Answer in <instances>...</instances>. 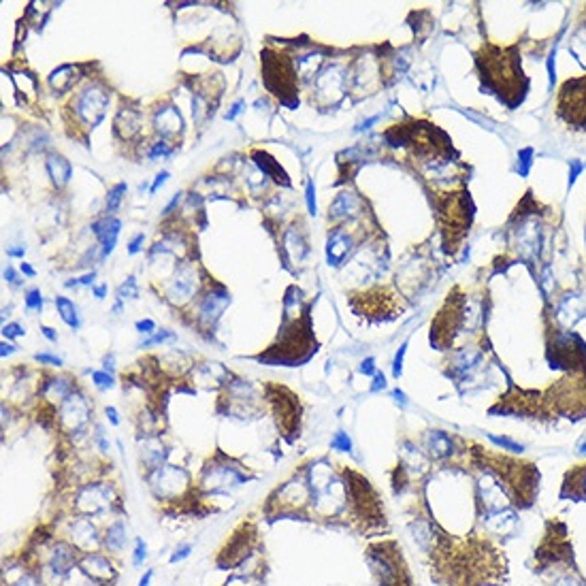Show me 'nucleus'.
I'll return each instance as SVG.
<instances>
[{"label": "nucleus", "mask_w": 586, "mask_h": 586, "mask_svg": "<svg viewBox=\"0 0 586 586\" xmlns=\"http://www.w3.org/2000/svg\"><path fill=\"white\" fill-rule=\"evenodd\" d=\"M107 102H109V96L102 88H88L79 96L77 107H75L79 120H81L83 124H88L90 128H96L104 117Z\"/></svg>", "instance_id": "obj_1"}, {"label": "nucleus", "mask_w": 586, "mask_h": 586, "mask_svg": "<svg viewBox=\"0 0 586 586\" xmlns=\"http://www.w3.org/2000/svg\"><path fill=\"white\" fill-rule=\"evenodd\" d=\"M88 416H90V405L81 394L73 392L62 403V407H60V422H62V427H66L71 433H79L83 424L88 422Z\"/></svg>", "instance_id": "obj_2"}, {"label": "nucleus", "mask_w": 586, "mask_h": 586, "mask_svg": "<svg viewBox=\"0 0 586 586\" xmlns=\"http://www.w3.org/2000/svg\"><path fill=\"white\" fill-rule=\"evenodd\" d=\"M79 569L96 584H104L111 578H115L113 565L109 563V559L104 554H98V552H85L81 561H79Z\"/></svg>", "instance_id": "obj_3"}, {"label": "nucleus", "mask_w": 586, "mask_h": 586, "mask_svg": "<svg viewBox=\"0 0 586 586\" xmlns=\"http://www.w3.org/2000/svg\"><path fill=\"white\" fill-rule=\"evenodd\" d=\"M109 488L107 486H98V484H92V486H85V488L79 492L77 497V510L83 511V514H101L109 508Z\"/></svg>", "instance_id": "obj_4"}, {"label": "nucleus", "mask_w": 586, "mask_h": 586, "mask_svg": "<svg viewBox=\"0 0 586 586\" xmlns=\"http://www.w3.org/2000/svg\"><path fill=\"white\" fill-rule=\"evenodd\" d=\"M228 305H230V294H228L224 288L211 290V292H207L205 297H203V301H201L199 318H201L205 324L211 326L215 320L222 316V311H224Z\"/></svg>", "instance_id": "obj_5"}, {"label": "nucleus", "mask_w": 586, "mask_h": 586, "mask_svg": "<svg viewBox=\"0 0 586 586\" xmlns=\"http://www.w3.org/2000/svg\"><path fill=\"white\" fill-rule=\"evenodd\" d=\"M122 230V222L113 218V215H107L104 220H98L92 224V232L98 237V241L102 245V256H109L111 252L115 250L117 243V234Z\"/></svg>", "instance_id": "obj_6"}, {"label": "nucleus", "mask_w": 586, "mask_h": 586, "mask_svg": "<svg viewBox=\"0 0 586 586\" xmlns=\"http://www.w3.org/2000/svg\"><path fill=\"white\" fill-rule=\"evenodd\" d=\"M196 292V273L192 267H181L175 273V280L171 283L169 299L175 303H183Z\"/></svg>", "instance_id": "obj_7"}, {"label": "nucleus", "mask_w": 586, "mask_h": 586, "mask_svg": "<svg viewBox=\"0 0 586 586\" xmlns=\"http://www.w3.org/2000/svg\"><path fill=\"white\" fill-rule=\"evenodd\" d=\"M243 482V476L237 473L234 467H215V469H207L205 478H203V484L209 486L211 490H224L226 486H239Z\"/></svg>", "instance_id": "obj_8"}, {"label": "nucleus", "mask_w": 586, "mask_h": 586, "mask_svg": "<svg viewBox=\"0 0 586 586\" xmlns=\"http://www.w3.org/2000/svg\"><path fill=\"white\" fill-rule=\"evenodd\" d=\"M77 563V554L75 548H71L69 544H58L51 550V557H49V569H51L58 578L66 576L73 567Z\"/></svg>", "instance_id": "obj_9"}, {"label": "nucleus", "mask_w": 586, "mask_h": 586, "mask_svg": "<svg viewBox=\"0 0 586 586\" xmlns=\"http://www.w3.org/2000/svg\"><path fill=\"white\" fill-rule=\"evenodd\" d=\"M350 245H352V241L348 234H345L341 228H335V230L329 234V241H326V260H329V264H335V267L341 264V260L350 252Z\"/></svg>", "instance_id": "obj_10"}, {"label": "nucleus", "mask_w": 586, "mask_h": 586, "mask_svg": "<svg viewBox=\"0 0 586 586\" xmlns=\"http://www.w3.org/2000/svg\"><path fill=\"white\" fill-rule=\"evenodd\" d=\"M45 169H47V173H49V177H51V181H53L55 188H64L66 183L71 181L73 166H71V162L64 156H58V153L47 156Z\"/></svg>", "instance_id": "obj_11"}, {"label": "nucleus", "mask_w": 586, "mask_h": 586, "mask_svg": "<svg viewBox=\"0 0 586 586\" xmlns=\"http://www.w3.org/2000/svg\"><path fill=\"white\" fill-rule=\"evenodd\" d=\"M283 250H286L290 260H294V262H301L307 256L309 248H307V241H305L303 232H301L297 226H292L286 232V237H283Z\"/></svg>", "instance_id": "obj_12"}, {"label": "nucleus", "mask_w": 586, "mask_h": 586, "mask_svg": "<svg viewBox=\"0 0 586 586\" xmlns=\"http://www.w3.org/2000/svg\"><path fill=\"white\" fill-rule=\"evenodd\" d=\"M183 122H181V115L177 109L173 107H162L158 109L156 113V128L160 134H164V137H171V134H177L181 130Z\"/></svg>", "instance_id": "obj_13"}, {"label": "nucleus", "mask_w": 586, "mask_h": 586, "mask_svg": "<svg viewBox=\"0 0 586 586\" xmlns=\"http://www.w3.org/2000/svg\"><path fill=\"white\" fill-rule=\"evenodd\" d=\"M104 548H107L109 552H122L128 541V535H126V524L124 520H115L113 524H109L107 531H104Z\"/></svg>", "instance_id": "obj_14"}, {"label": "nucleus", "mask_w": 586, "mask_h": 586, "mask_svg": "<svg viewBox=\"0 0 586 586\" xmlns=\"http://www.w3.org/2000/svg\"><path fill=\"white\" fill-rule=\"evenodd\" d=\"M55 307H58L60 318H62L73 331H77L79 326H81V320H79L77 307H75V303H73L71 299H66V297H55Z\"/></svg>", "instance_id": "obj_15"}, {"label": "nucleus", "mask_w": 586, "mask_h": 586, "mask_svg": "<svg viewBox=\"0 0 586 586\" xmlns=\"http://www.w3.org/2000/svg\"><path fill=\"white\" fill-rule=\"evenodd\" d=\"M254 158H256V164L260 166V171L264 173V175L273 177V179H277V181L288 183V179H286V173H283V171L280 169V166L275 164V160H273V158H269L267 153H260V152H256V153H254Z\"/></svg>", "instance_id": "obj_16"}, {"label": "nucleus", "mask_w": 586, "mask_h": 586, "mask_svg": "<svg viewBox=\"0 0 586 586\" xmlns=\"http://www.w3.org/2000/svg\"><path fill=\"white\" fill-rule=\"evenodd\" d=\"M352 203H354V194H352V192H341L335 199V203H332V207H331V218L332 220L345 218V215L350 213V209H352Z\"/></svg>", "instance_id": "obj_17"}, {"label": "nucleus", "mask_w": 586, "mask_h": 586, "mask_svg": "<svg viewBox=\"0 0 586 586\" xmlns=\"http://www.w3.org/2000/svg\"><path fill=\"white\" fill-rule=\"evenodd\" d=\"M429 441H431V452L435 456H446L450 452V437L443 431H433Z\"/></svg>", "instance_id": "obj_18"}, {"label": "nucleus", "mask_w": 586, "mask_h": 586, "mask_svg": "<svg viewBox=\"0 0 586 586\" xmlns=\"http://www.w3.org/2000/svg\"><path fill=\"white\" fill-rule=\"evenodd\" d=\"M124 194H126V183L124 181L115 183V186L109 190V194H107V213L109 215L113 213L117 207H120V203H122V199H124Z\"/></svg>", "instance_id": "obj_19"}, {"label": "nucleus", "mask_w": 586, "mask_h": 586, "mask_svg": "<svg viewBox=\"0 0 586 586\" xmlns=\"http://www.w3.org/2000/svg\"><path fill=\"white\" fill-rule=\"evenodd\" d=\"M139 297V288H137V280L130 275L126 277V281L117 288V299H137Z\"/></svg>", "instance_id": "obj_20"}, {"label": "nucleus", "mask_w": 586, "mask_h": 586, "mask_svg": "<svg viewBox=\"0 0 586 586\" xmlns=\"http://www.w3.org/2000/svg\"><path fill=\"white\" fill-rule=\"evenodd\" d=\"M92 382H94V386L101 388V390H109V388L115 386L113 375L107 371H92Z\"/></svg>", "instance_id": "obj_21"}, {"label": "nucleus", "mask_w": 586, "mask_h": 586, "mask_svg": "<svg viewBox=\"0 0 586 586\" xmlns=\"http://www.w3.org/2000/svg\"><path fill=\"white\" fill-rule=\"evenodd\" d=\"M331 448L337 450V452H350V450H352V439L348 437V433L337 431L335 437L331 439Z\"/></svg>", "instance_id": "obj_22"}, {"label": "nucleus", "mask_w": 586, "mask_h": 586, "mask_svg": "<svg viewBox=\"0 0 586 586\" xmlns=\"http://www.w3.org/2000/svg\"><path fill=\"white\" fill-rule=\"evenodd\" d=\"M147 559V544L141 537L134 539V552H132V565L134 567H141L145 563Z\"/></svg>", "instance_id": "obj_23"}, {"label": "nucleus", "mask_w": 586, "mask_h": 586, "mask_svg": "<svg viewBox=\"0 0 586 586\" xmlns=\"http://www.w3.org/2000/svg\"><path fill=\"white\" fill-rule=\"evenodd\" d=\"M43 297H41V290H28L26 292V307L28 309H36V311H41L43 309Z\"/></svg>", "instance_id": "obj_24"}, {"label": "nucleus", "mask_w": 586, "mask_h": 586, "mask_svg": "<svg viewBox=\"0 0 586 586\" xmlns=\"http://www.w3.org/2000/svg\"><path fill=\"white\" fill-rule=\"evenodd\" d=\"M175 335H173L171 331H160V332H156V335H152L150 339H145L143 343L139 345V348H150V345H156V343H164V341H169V339H173Z\"/></svg>", "instance_id": "obj_25"}, {"label": "nucleus", "mask_w": 586, "mask_h": 586, "mask_svg": "<svg viewBox=\"0 0 586 586\" xmlns=\"http://www.w3.org/2000/svg\"><path fill=\"white\" fill-rule=\"evenodd\" d=\"M305 203H307V211L311 215H316L318 207H316V188H313V181H307L305 188Z\"/></svg>", "instance_id": "obj_26"}, {"label": "nucleus", "mask_w": 586, "mask_h": 586, "mask_svg": "<svg viewBox=\"0 0 586 586\" xmlns=\"http://www.w3.org/2000/svg\"><path fill=\"white\" fill-rule=\"evenodd\" d=\"M488 439H490L492 443H497V446H501V448H505V450H511V452H520V450H522V446H520V443L511 441V439H508V437H497V435H488Z\"/></svg>", "instance_id": "obj_27"}, {"label": "nucleus", "mask_w": 586, "mask_h": 586, "mask_svg": "<svg viewBox=\"0 0 586 586\" xmlns=\"http://www.w3.org/2000/svg\"><path fill=\"white\" fill-rule=\"evenodd\" d=\"M192 550H194V548L190 546V544H186V546H179V548H177L175 552L171 554L169 563H171V565H175V563H181V561H186V559L190 557V554H192Z\"/></svg>", "instance_id": "obj_28"}, {"label": "nucleus", "mask_w": 586, "mask_h": 586, "mask_svg": "<svg viewBox=\"0 0 586 586\" xmlns=\"http://www.w3.org/2000/svg\"><path fill=\"white\" fill-rule=\"evenodd\" d=\"M2 335L7 339H15V337H24L26 335V329H22L17 322H11V324H4L2 326Z\"/></svg>", "instance_id": "obj_29"}, {"label": "nucleus", "mask_w": 586, "mask_h": 586, "mask_svg": "<svg viewBox=\"0 0 586 586\" xmlns=\"http://www.w3.org/2000/svg\"><path fill=\"white\" fill-rule=\"evenodd\" d=\"M94 280H96V273L92 271V273H88V275H83V277H79V280H69V281H64V286L66 288H77V286H92L94 283Z\"/></svg>", "instance_id": "obj_30"}, {"label": "nucleus", "mask_w": 586, "mask_h": 586, "mask_svg": "<svg viewBox=\"0 0 586 586\" xmlns=\"http://www.w3.org/2000/svg\"><path fill=\"white\" fill-rule=\"evenodd\" d=\"M9 586H43L39 580H36V576H32V573H26L24 571L20 578L15 580V582H11Z\"/></svg>", "instance_id": "obj_31"}, {"label": "nucleus", "mask_w": 586, "mask_h": 586, "mask_svg": "<svg viewBox=\"0 0 586 586\" xmlns=\"http://www.w3.org/2000/svg\"><path fill=\"white\" fill-rule=\"evenodd\" d=\"M405 350H407V343H403L397 352V356H394V362H392V375L394 378H399L401 371H403V356H405Z\"/></svg>", "instance_id": "obj_32"}, {"label": "nucleus", "mask_w": 586, "mask_h": 586, "mask_svg": "<svg viewBox=\"0 0 586 586\" xmlns=\"http://www.w3.org/2000/svg\"><path fill=\"white\" fill-rule=\"evenodd\" d=\"M171 152H173V150H171V147L164 143V141H158V143L153 145L150 152H147V156H150V158L153 160V158H158V156H171Z\"/></svg>", "instance_id": "obj_33"}, {"label": "nucleus", "mask_w": 586, "mask_h": 586, "mask_svg": "<svg viewBox=\"0 0 586 586\" xmlns=\"http://www.w3.org/2000/svg\"><path fill=\"white\" fill-rule=\"evenodd\" d=\"M34 360L36 362H41V365H53V367H60L62 365V358L60 356H53V354H34Z\"/></svg>", "instance_id": "obj_34"}, {"label": "nucleus", "mask_w": 586, "mask_h": 586, "mask_svg": "<svg viewBox=\"0 0 586 586\" xmlns=\"http://www.w3.org/2000/svg\"><path fill=\"white\" fill-rule=\"evenodd\" d=\"M134 329H137L139 332H143V335H150V332L156 331V324H153V320L145 318V320H139V322L134 324Z\"/></svg>", "instance_id": "obj_35"}, {"label": "nucleus", "mask_w": 586, "mask_h": 586, "mask_svg": "<svg viewBox=\"0 0 586 586\" xmlns=\"http://www.w3.org/2000/svg\"><path fill=\"white\" fill-rule=\"evenodd\" d=\"M166 179H169V171L158 173L156 179H153V183H152V188H150V194H156V192H158V188H160V186H164V181H166Z\"/></svg>", "instance_id": "obj_36"}, {"label": "nucleus", "mask_w": 586, "mask_h": 586, "mask_svg": "<svg viewBox=\"0 0 586 586\" xmlns=\"http://www.w3.org/2000/svg\"><path fill=\"white\" fill-rule=\"evenodd\" d=\"M358 371H360L362 375H375V360H373V358H365V360L360 362Z\"/></svg>", "instance_id": "obj_37"}, {"label": "nucleus", "mask_w": 586, "mask_h": 586, "mask_svg": "<svg viewBox=\"0 0 586 586\" xmlns=\"http://www.w3.org/2000/svg\"><path fill=\"white\" fill-rule=\"evenodd\" d=\"M2 275H4V280H7L11 286H22V280L17 277V273H15V269H13V267H7Z\"/></svg>", "instance_id": "obj_38"}, {"label": "nucleus", "mask_w": 586, "mask_h": 586, "mask_svg": "<svg viewBox=\"0 0 586 586\" xmlns=\"http://www.w3.org/2000/svg\"><path fill=\"white\" fill-rule=\"evenodd\" d=\"M386 388V378L384 373H375L373 375V384H371V392H380Z\"/></svg>", "instance_id": "obj_39"}, {"label": "nucleus", "mask_w": 586, "mask_h": 586, "mask_svg": "<svg viewBox=\"0 0 586 586\" xmlns=\"http://www.w3.org/2000/svg\"><path fill=\"white\" fill-rule=\"evenodd\" d=\"M243 107H245V101H237V102H234L232 107H230V111L226 113V120H228V122L234 120V117H237V115L243 111Z\"/></svg>", "instance_id": "obj_40"}, {"label": "nucleus", "mask_w": 586, "mask_h": 586, "mask_svg": "<svg viewBox=\"0 0 586 586\" xmlns=\"http://www.w3.org/2000/svg\"><path fill=\"white\" fill-rule=\"evenodd\" d=\"M143 239H145V237H143V232H139L137 237H134L132 241H130V245H128V254H137V252L141 250V243H143Z\"/></svg>", "instance_id": "obj_41"}, {"label": "nucleus", "mask_w": 586, "mask_h": 586, "mask_svg": "<svg viewBox=\"0 0 586 586\" xmlns=\"http://www.w3.org/2000/svg\"><path fill=\"white\" fill-rule=\"evenodd\" d=\"M104 414H107L109 422L113 424V427H117V424H120V418H117V409H115V407H104Z\"/></svg>", "instance_id": "obj_42"}, {"label": "nucleus", "mask_w": 586, "mask_h": 586, "mask_svg": "<svg viewBox=\"0 0 586 586\" xmlns=\"http://www.w3.org/2000/svg\"><path fill=\"white\" fill-rule=\"evenodd\" d=\"M392 399L397 401V403H399L401 407H405V405H407V397H405V392H403V390H399V388H397V390H392Z\"/></svg>", "instance_id": "obj_43"}, {"label": "nucleus", "mask_w": 586, "mask_h": 586, "mask_svg": "<svg viewBox=\"0 0 586 586\" xmlns=\"http://www.w3.org/2000/svg\"><path fill=\"white\" fill-rule=\"evenodd\" d=\"M24 254H26V248H24V245H20V248H9V250H7V256H11V258H24Z\"/></svg>", "instance_id": "obj_44"}, {"label": "nucleus", "mask_w": 586, "mask_h": 586, "mask_svg": "<svg viewBox=\"0 0 586 586\" xmlns=\"http://www.w3.org/2000/svg\"><path fill=\"white\" fill-rule=\"evenodd\" d=\"M569 164H571V175H569V186H571V183H573V179H576V177H578V173L582 171V164H580V162H576V160H571Z\"/></svg>", "instance_id": "obj_45"}, {"label": "nucleus", "mask_w": 586, "mask_h": 586, "mask_svg": "<svg viewBox=\"0 0 586 586\" xmlns=\"http://www.w3.org/2000/svg\"><path fill=\"white\" fill-rule=\"evenodd\" d=\"M152 578H153V569H147L143 576H141V580H139V584H137V586H150Z\"/></svg>", "instance_id": "obj_46"}, {"label": "nucleus", "mask_w": 586, "mask_h": 586, "mask_svg": "<svg viewBox=\"0 0 586 586\" xmlns=\"http://www.w3.org/2000/svg\"><path fill=\"white\" fill-rule=\"evenodd\" d=\"M0 348H2V350H0V356H2V358H7V356H11V354H13V352L17 350L15 345H11V343H2Z\"/></svg>", "instance_id": "obj_47"}, {"label": "nucleus", "mask_w": 586, "mask_h": 586, "mask_svg": "<svg viewBox=\"0 0 586 586\" xmlns=\"http://www.w3.org/2000/svg\"><path fill=\"white\" fill-rule=\"evenodd\" d=\"M102 371H107V373L113 375V354H109L107 358L102 360Z\"/></svg>", "instance_id": "obj_48"}, {"label": "nucleus", "mask_w": 586, "mask_h": 586, "mask_svg": "<svg viewBox=\"0 0 586 586\" xmlns=\"http://www.w3.org/2000/svg\"><path fill=\"white\" fill-rule=\"evenodd\" d=\"M179 199H181V194L177 192V194H175V196H173V199H171V203H169V205L164 207V215H169V213L173 211V209H175V205H177V203H179Z\"/></svg>", "instance_id": "obj_49"}, {"label": "nucleus", "mask_w": 586, "mask_h": 586, "mask_svg": "<svg viewBox=\"0 0 586 586\" xmlns=\"http://www.w3.org/2000/svg\"><path fill=\"white\" fill-rule=\"evenodd\" d=\"M41 332L49 339V341H58V335H55V331H53V329H49V326H41Z\"/></svg>", "instance_id": "obj_50"}, {"label": "nucleus", "mask_w": 586, "mask_h": 586, "mask_svg": "<svg viewBox=\"0 0 586 586\" xmlns=\"http://www.w3.org/2000/svg\"><path fill=\"white\" fill-rule=\"evenodd\" d=\"M20 269H22V273H24V275H28V277H32V275H34V269L30 267L28 262H22V267H20Z\"/></svg>", "instance_id": "obj_51"}, {"label": "nucleus", "mask_w": 586, "mask_h": 586, "mask_svg": "<svg viewBox=\"0 0 586 586\" xmlns=\"http://www.w3.org/2000/svg\"><path fill=\"white\" fill-rule=\"evenodd\" d=\"M104 294H107V288H104V286H94V297L96 299H104Z\"/></svg>", "instance_id": "obj_52"}, {"label": "nucleus", "mask_w": 586, "mask_h": 586, "mask_svg": "<svg viewBox=\"0 0 586 586\" xmlns=\"http://www.w3.org/2000/svg\"><path fill=\"white\" fill-rule=\"evenodd\" d=\"M373 122H378V115H373V117H369L367 122H362V124H360L358 128H356V130H365V128H369V126L373 124Z\"/></svg>", "instance_id": "obj_53"}, {"label": "nucleus", "mask_w": 586, "mask_h": 586, "mask_svg": "<svg viewBox=\"0 0 586 586\" xmlns=\"http://www.w3.org/2000/svg\"><path fill=\"white\" fill-rule=\"evenodd\" d=\"M578 452H582V454L586 452V439H582V441L578 443Z\"/></svg>", "instance_id": "obj_54"}]
</instances>
